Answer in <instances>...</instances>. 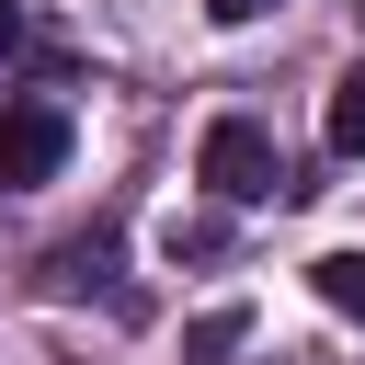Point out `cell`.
<instances>
[{
    "mask_svg": "<svg viewBox=\"0 0 365 365\" xmlns=\"http://www.w3.org/2000/svg\"><path fill=\"white\" fill-rule=\"evenodd\" d=\"M274 0H205V23H262Z\"/></svg>",
    "mask_w": 365,
    "mask_h": 365,
    "instance_id": "8992f818",
    "label": "cell"
},
{
    "mask_svg": "<svg viewBox=\"0 0 365 365\" xmlns=\"http://www.w3.org/2000/svg\"><path fill=\"white\" fill-rule=\"evenodd\" d=\"M319 308L365 319V251H331V262H319Z\"/></svg>",
    "mask_w": 365,
    "mask_h": 365,
    "instance_id": "277c9868",
    "label": "cell"
},
{
    "mask_svg": "<svg viewBox=\"0 0 365 365\" xmlns=\"http://www.w3.org/2000/svg\"><path fill=\"white\" fill-rule=\"evenodd\" d=\"M194 171H205V194H217V205H262V194L285 182V160H274V137H262L251 114H217Z\"/></svg>",
    "mask_w": 365,
    "mask_h": 365,
    "instance_id": "6da1fadb",
    "label": "cell"
},
{
    "mask_svg": "<svg viewBox=\"0 0 365 365\" xmlns=\"http://www.w3.org/2000/svg\"><path fill=\"white\" fill-rule=\"evenodd\" d=\"M11 46H23V11H11V0H0V57H11Z\"/></svg>",
    "mask_w": 365,
    "mask_h": 365,
    "instance_id": "52a82bcc",
    "label": "cell"
},
{
    "mask_svg": "<svg viewBox=\"0 0 365 365\" xmlns=\"http://www.w3.org/2000/svg\"><path fill=\"white\" fill-rule=\"evenodd\" d=\"M331 148L365 160V68H342V91H331Z\"/></svg>",
    "mask_w": 365,
    "mask_h": 365,
    "instance_id": "3957f363",
    "label": "cell"
},
{
    "mask_svg": "<svg viewBox=\"0 0 365 365\" xmlns=\"http://www.w3.org/2000/svg\"><path fill=\"white\" fill-rule=\"evenodd\" d=\"M57 160H68V114H57V103L0 114V182H46Z\"/></svg>",
    "mask_w": 365,
    "mask_h": 365,
    "instance_id": "7a4b0ae2",
    "label": "cell"
},
{
    "mask_svg": "<svg viewBox=\"0 0 365 365\" xmlns=\"http://www.w3.org/2000/svg\"><path fill=\"white\" fill-rule=\"evenodd\" d=\"M240 331H251V319H240V308H217V319H194V354H205V365H217V354H228V342H240Z\"/></svg>",
    "mask_w": 365,
    "mask_h": 365,
    "instance_id": "5b68a950",
    "label": "cell"
}]
</instances>
